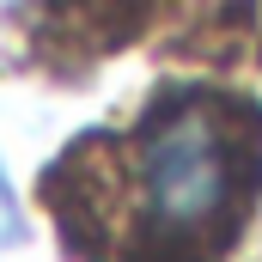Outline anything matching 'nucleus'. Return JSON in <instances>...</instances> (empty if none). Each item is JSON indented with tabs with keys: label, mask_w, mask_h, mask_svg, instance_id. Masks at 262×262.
Instances as JSON below:
<instances>
[{
	"label": "nucleus",
	"mask_w": 262,
	"mask_h": 262,
	"mask_svg": "<svg viewBox=\"0 0 262 262\" xmlns=\"http://www.w3.org/2000/svg\"><path fill=\"white\" fill-rule=\"evenodd\" d=\"M18 238V195H12V183H6V171H0V250Z\"/></svg>",
	"instance_id": "f03ea898"
},
{
	"label": "nucleus",
	"mask_w": 262,
	"mask_h": 262,
	"mask_svg": "<svg viewBox=\"0 0 262 262\" xmlns=\"http://www.w3.org/2000/svg\"><path fill=\"white\" fill-rule=\"evenodd\" d=\"M256 189V128L232 98L177 92L165 98L122 152V195L146 250L220 244Z\"/></svg>",
	"instance_id": "f257e3e1"
}]
</instances>
